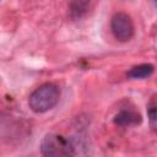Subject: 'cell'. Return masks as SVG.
<instances>
[{
  "label": "cell",
  "instance_id": "4",
  "mask_svg": "<svg viewBox=\"0 0 157 157\" xmlns=\"http://www.w3.org/2000/svg\"><path fill=\"white\" fill-rule=\"evenodd\" d=\"M114 124L119 126H131L141 123V115L134 110H121L114 117Z\"/></svg>",
  "mask_w": 157,
  "mask_h": 157
},
{
  "label": "cell",
  "instance_id": "5",
  "mask_svg": "<svg viewBox=\"0 0 157 157\" xmlns=\"http://www.w3.org/2000/svg\"><path fill=\"white\" fill-rule=\"evenodd\" d=\"M155 71V66L150 63H145V64H140L136 65L134 67H131L126 76L131 80H142V78H147L150 77Z\"/></svg>",
  "mask_w": 157,
  "mask_h": 157
},
{
  "label": "cell",
  "instance_id": "7",
  "mask_svg": "<svg viewBox=\"0 0 157 157\" xmlns=\"http://www.w3.org/2000/svg\"><path fill=\"white\" fill-rule=\"evenodd\" d=\"M147 114H148L150 125H151V128L155 130V129H156V120H157V114H156V102H155V97L151 99V102H150V104H148Z\"/></svg>",
  "mask_w": 157,
  "mask_h": 157
},
{
  "label": "cell",
  "instance_id": "3",
  "mask_svg": "<svg viewBox=\"0 0 157 157\" xmlns=\"http://www.w3.org/2000/svg\"><path fill=\"white\" fill-rule=\"evenodd\" d=\"M110 29L115 39L119 42H128L135 33V26L132 18L126 12H117L110 20Z\"/></svg>",
  "mask_w": 157,
  "mask_h": 157
},
{
  "label": "cell",
  "instance_id": "2",
  "mask_svg": "<svg viewBox=\"0 0 157 157\" xmlns=\"http://www.w3.org/2000/svg\"><path fill=\"white\" fill-rule=\"evenodd\" d=\"M43 157H71L72 146L69 140L56 134H48L43 137L39 146Z\"/></svg>",
  "mask_w": 157,
  "mask_h": 157
},
{
  "label": "cell",
  "instance_id": "6",
  "mask_svg": "<svg viewBox=\"0 0 157 157\" xmlns=\"http://www.w3.org/2000/svg\"><path fill=\"white\" fill-rule=\"evenodd\" d=\"M88 6L90 4L88 2H85V1H75V2H71L70 4V16L72 18H80L81 16H83L87 10H88Z\"/></svg>",
  "mask_w": 157,
  "mask_h": 157
},
{
  "label": "cell",
  "instance_id": "1",
  "mask_svg": "<svg viewBox=\"0 0 157 157\" xmlns=\"http://www.w3.org/2000/svg\"><path fill=\"white\" fill-rule=\"evenodd\" d=\"M60 99V90L54 83H44L36 88L29 98L28 105L32 112L34 113H45L53 109Z\"/></svg>",
  "mask_w": 157,
  "mask_h": 157
}]
</instances>
